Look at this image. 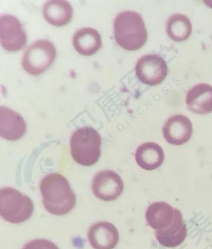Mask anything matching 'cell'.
<instances>
[{
    "instance_id": "cell-8",
    "label": "cell",
    "mask_w": 212,
    "mask_h": 249,
    "mask_svg": "<svg viewBox=\"0 0 212 249\" xmlns=\"http://www.w3.org/2000/svg\"><path fill=\"white\" fill-rule=\"evenodd\" d=\"M124 190V184L122 178L113 171H100L93 178V195L102 201H115L122 194Z\"/></svg>"
},
{
    "instance_id": "cell-3",
    "label": "cell",
    "mask_w": 212,
    "mask_h": 249,
    "mask_svg": "<svg viewBox=\"0 0 212 249\" xmlns=\"http://www.w3.org/2000/svg\"><path fill=\"white\" fill-rule=\"evenodd\" d=\"M101 137L94 128L87 126L78 129L71 137V155L80 165L92 166L101 155Z\"/></svg>"
},
{
    "instance_id": "cell-19",
    "label": "cell",
    "mask_w": 212,
    "mask_h": 249,
    "mask_svg": "<svg viewBox=\"0 0 212 249\" xmlns=\"http://www.w3.org/2000/svg\"><path fill=\"white\" fill-rule=\"evenodd\" d=\"M23 249H59L53 242L46 239H35L24 246Z\"/></svg>"
},
{
    "instance_id": "cell-12",
    "label": "cell",
    "mask_w": 212,
    "mask_h": 249,
    "mask_svg": "<svg viewBox=\"0 0 212 249\" xmlns=\"http://www.w3.org/2000/svg\"><path fill=\"white\" fill-rule=\"evenodd\" d=\"M186 103L190 110L198 114H207L212 111V86L201 83L190 89Z\"/></svg>"
},
{
    "instance_id": "cell-16",
    "label": "cell",
    "mask_w": 212,
    "mask_h": 249,
    "mask_svg": "<svg viewBox=\"0 0 212 249\" xmlns=\"http://www.w3.org/2000/svg\"><path fill=\"white\" fill-rule=\"evenodd\" d=\"M44 18L55 26H63L71 21L73 9L68 1L52 0L47 2L43 8Z\"/></svg>"
},
{
    "instance_id": "cell-14",
    "label": "cell",
    "mask_w": 212,
    "mask_h": 249,
    "mask_svg": "<svg viewBox=\"0 0 212 249\" xmlns=\"http://www.w3.org/2000/svg\"><path fill=\"white\" fill-rule=\"evenodd\" d=\"M175 219V210L166 202H156L147 209L146 219L151 228L156 230H165Z\"/></svg>"
},
{
    "instance_id": "cell-18",
    "label": "cell",
    "mask_w": 212,
    "mask_h": 249,
    "mask_svg": "<svg viewBox=\"0 0 212 249\" xmlns=\"http://www.w3.org/2000/svg\"><path fill=\"white\" fill-rule=\"evenodd\" d=\"M175 210V219L168 228L162 230H156V237L164 243L178 242L184 239L187 232L186 223L183 219L181 212L177 209Z\"/></svg>"
},
{
    "instance_id": "cell-9",
    "label": "cell",
    "mask_w": 212,
    "mask_h": 249,
    "mask_svg": "<svg viewBox=\"0 0 212 249\" xmlns=\"http://www.w3.org/2000/svg\"><path fill=\"white\" fill-rule=\"evenodd\" d=\"M162 133L169 143L175 146L182 145L189 141L193 135V124L184 115H173L165 122Z\"/></svg>"
},
{
    "instance_id": "cell-5",
    "label": "cell",
    "mask_w": 212,
    "mask_h": 249,
    "mask_svg": "<svg viewBox=\"0 0 212 249\" xmlns=\"http://www.w3.org/2000/svg\"><path fill=\"white\" fill-rule=\"evenodd\" d=\"M56 54V49L51 42L39 40L27 48L22 59V66L28 74L40 75L52 65Z\"/></svg>"
},
{
    "instance_id": "cell-15",
    "label": "cell",
    "mask_w": 212,
    "mask_h": 249,
    "mask_svg": "<svg viewBox=\"0 0 212 249\" xmlns=\"http://www.w3.org/2000/svg\"><path fill=\"white\" fill-rule=\"evenodd\" d=\"M73 44L80 54L92 55L101 48V36L95 29L81 28L73 36Z\"/></svg>"
},
{
    "instance_id": "cell-11",
    "label": "cell",
    "mask_w": 212,
    "mask_h": 249,
    "mask_svg": "<svg viewBox=\"0 0 212 249\" xmlns=\"http://www.w3.org/2000/svg\"><path fill=\"white\" fill-rule=\"evenodd\" d=\"M88 239L93 249H113L119 241V232L110 222H97L89 230Z\"/></svg>"
},
{
    "instance_id": "cell-7",
    "label": "cell",
    "mask_w": 212,
    "mask_h": 249,
    "mask_svg": "<svg viewBox=\"0 0 212 249\" xmlns=\"http://www.w3.org/2000/svg\"><path fill=\"white\" fill-rule=\"evenodd\" d=\"M0 39L4 50L18 52L25 46L27 35L18 19L12 15L0 18Z\"/></svg>"
},
{
    "instance_id": "cell-6",
    "label": "cell",
    "mask_w": 212,
    "mask_h": 249,
    "mask_svg": "<svg viewBox=\"0 0 212 249\" xmlns=\"http://www.w3.org/2000/svg\"><path fill=\"white\" fill-rule=\"evenodd\" d=\"M168 72L166 61L159 55L147 54L141 57L136 65V74L142 83L158 85L164 81Z\"/></svg>"
},
{
    "instance_id": "cell-4",
    "label": "cell",
    "mask_w": 212,
    "mask_h": 249,
    "mask_svg": "<svg viewBox=\"0 0 212 249\" xmlns=\"http://www.w3.org/2000/svg\"><path fill=\"white\" fill-rule=\"evenodd\" d=\"M34 211V204L28 196L16 189L5 187L0 191V214L12 224L22 223L30 219Z\"/></svg>"
},
{
    "instance_id": "cell-13",
    "label": "cell",
    "mask_w": 212,
    "mask_h": 249,
    "mask_svg": "<svg viewBox=\"0 0 212 249\" xmlns=\"http://www.w3.org/2000/svg\"><path fill=\"white\" fill-rule=\"evenodd\" d=\"M165 155L163 149L154 142L142 143L137 148L135 160L140 168L146 171H153L164 163Z\"/></svg>"
},
{
    "instance_id": "cell-2",
    "label": "cell",
    "mask_w": 212,
    "mask_h": 249,
    "mask_svg": "<svg viewBox=\"0 0 212 249\" xmlns=\"http://www.w3.org/2000/svg\"><path fill=\"white\" fill-rule=\"evenodd\" d=\"M114 31L117 43L128 51L140 50L148 38L143 19L139 13L132 11L117 15L114 22Z\"/></svg>"
},
{
    "instance_id": "cell-10",
    "label": "cell",
    "mask_w": 212,
    "mask_h": 249,
    "mask_svg": "<svg viewBox=\"0 0 212 249\" xmlns=\"http://www.w3.org/2000/svg\"><path fill=\"white\" fill-rule=\"evenodd\" d=\"M26 124L19 113L6 107H0V135L8 141H17L23 137Z\"/></svg>"
},
{
    "instance_id": "cell-17",
    "label": "cell",
    "mask_w": 212,
    "mask_h": 249,
    "mask_svg": "<svg viewBox=\"0 0 212 249\" xmlns=\"http://www.w3.org/2000/svg\"><path fill=\"white\" fill-rule=\"evenodd\" d=\"M193 31V26L191 20L187 16L175 14L171 16L166 25L167 35L175 41H186L191 36Z\"/></svg>"
},
{
    "instance_id": "cell-1",
    "label": "cell",
    "mask_w": 212,
    "mask_h": 249,
    "mask_svg": "<svg viewBox=\"0 0 212 249\" xmlns=\"http://www.w3.org/2000/svg\"><path fill=\"white\" fill-rule=\"evenodd\" d=\"M40 190L44 208L51 214L64 215L74 208L75 193L68 180L59 173H52L44 177Z\"/></svg>"
}]
</instances>
